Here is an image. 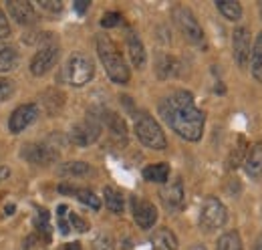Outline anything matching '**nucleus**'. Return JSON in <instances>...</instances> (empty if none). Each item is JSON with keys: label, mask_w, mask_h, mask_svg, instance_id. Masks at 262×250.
Segmentation results:
<instances>
[{"label": "nucleus", "mask_w": 262, "mask_h": 250, "mask_svg": "<svg viewBox=\"0 0 262 250\" xmlns=\"http://www.w3.org/2000/svg\"><path fill=\"white\" fill-rule=\"evenodd\" d=\"M101 135V121L95 115H87L81 123H77L71 129V141L79 148H87L95 143Z\"/></svg>", "instance_id": "7"}, {"label": "nucleus", "mask_w": 262, "mask_h": 250, "mask_svg": "<svg viewBox=\"0 0 262 250\" xmlns=\"http://www.w3.org/2000/svg\"><path fill=\"white\" fill-rule=\"evenodd\" d=\"M103 121L107 123V127H109L115 135L125 137V133H127V125H125V121H123L121 115H117L115 111H103Z\"/></svg>", "instance_id": "22"}, {"label": "nucleus", "mask_w": 262, "mask_h": 250, "mask_svg": "<svg viewBox=\"0 0 262 250\" xmlns=\"http://www.w3.org/2000/svg\"><path fill=\"white\" fill-rule=\"evenodd\" d=\"M36 117H38V105L25 103V105H20V107H16L12 111V115L8 119V129L12 133H20V131H25L29 125L33 123Z\"/></svg>", "instance_id": "8"}, {"label": "nucleus", "mask_w": 262, "mask_h": 250, "mask_svg": "<svg viewBox=\"0 0 262 250\" xmlns=\"http://www.w3.org/2000/svg\"><path fill=\"white\" fill-rule=\"evenodd\" d=\"M59 192H61V194H77V190H75V187L65 186V184H63V186H59Z\"/></svg>", "instance_id": "39"}, {"label": "nucleus", "mask_w": 262, "mask_h": 250, "mask_svg": "<svg viewBox=\"0 0 262 250\" xmlns=\"http://www.w3.org/2000/svg\"><path fill=\"white\" fill-rule=\"evenodd\" d=\"M89 163H85V161H67L61 165V174L63 176H85V174H89Z\"/></svg>", "instance_id": "26"}, {"label": "nucleus", "mask_w": 262, "mask_h": 250, "mask_svg": "<svg viewBox=\"0 0 262 250\" xmlns=\"http://www.w3.org/2000/svg\"><path fill=\"white\" fill-rule=\"evenodd\" d=\"M12 93H14V83L10 79L0 77V101H6Z\"/></svg>", "instance_id": "34"}, {"label": "nucleus", "mask_w": 262, "mask_h": 250, "mask_svg": "<svg viewBox=\"0 0 262 250\" xmlns=\"http://www.w3.org/2000/svg\"><path fill=\"white\" fill-rule=\"evenodd\" d=\"M178 238L169 228H158L151 234V250H176Z\"/></svg>", "instance_id": "16"}, {"label": "nucleus", "mask_w": 262, "mask_h": 250, "mask_svg": "<svg viewBox=\"0 0 262 250\" xmlns=\"http://www.w3.org/2000/svg\"><path fill=\"white\" fill-rule=\"evenodd\" d=\"M190 250H206V248H204L202 244H196V246H192V248H190Z\"/></svg>", "instance_id": "42"}, {"label": "nucleus", "mask_w": 262, "mask_h": 250, "mask_svg": "<svg viewBox=\"0 0 262 250\" xmlns=\"http://www.w3.org/2000/svg\"><path fill=\"white\" fill-rule=\"evenodd\" d=\"M216 6H218V10L224 14V18H228L232 23H236V20L242 18V6H240V2H234V0H218Z\"/></svg>", "instance_id": "23"}, {"label": "nucleus", "mask_w": 262, "mask_h": 250, "mask_svg": "<svg viewBox=\"0 0 262 250\" xmlns=\"http://www.w3.org/2000/svg\"><path fill=\"white\" fill-rule=\"evenodd\" d=\"M20 156L25 157L27 161L34 163V165H49V163L57 161L59 154H57V150H53V148H49L45 143H29V145L23 148Z\"/></svg>", "instance_id": "10"}, {"label": "nucleus", "mask_w": 262, "mask_h": 250, "mask_svg": "<svg viewBox=\"0 0 262 250\" xmlns=\"http://www.w3.org/2000/svg\"><path fill=\"white\" fill-rule=\"evenodd\" d=\"M10 34V25H8V18L6 14L0 10V38H6Z\"/></svg>", "instance_id": "36"}, {"label": "nucleus", "mask_w": 262, "mask_h": 250, "mask_svg": "<svg viewBox=\"0 0 262 250\" xmlns=\"http://www.w3.org/2000/svg\"><path fill=\"white\" fill-rule=\"evenodd\" d=\"M232 49H234V59L236 65L242 69L250 59V32L246 27H238L232 34Z\"/></svg>", "instance_id": "11"}, {"label": "nucleus", "mask_w": 262, "mask_h": 250, "mask_svg": "<svg viewBox=\"0 0 262 250\" xmlns=\"http://www.w3.org/2000/svg\"><path fill=\"white\" fill-rule=\"evenodd\" d=\"M143 178L147 182H156V184H165L167 178H169V165L167 163H154V165H147L143 170Z\"/></svg>", "instance_id": "20"}, {"label": "nucleus", "mask_w": 262, "mask_h": 250, "mask_svg": "<svg viewBox=\"0 0 262 250\" xmlns=\"http://www.w3.org/2000/svg\"><path fill=\"white\" fill-rule=\"evenodd\" d=\"M77 198H79L85 206H89L91 210H99V208H101V200H99L91 190H77Z\"/></svg>", "instance_id": "29"}, {"label": "nucleus", "mask_w": 262, "mask_h": 250, "mask_svg": "<svg viewBox=\"0 0 262 250\" xmlns=\"http://www.w3.org/2000/svg\"><path fill=\"white\" fill-rule=\"evenodd\" d=\"M93 75H95V65L85 53H75L69 57L65 67V77L73 87L87 85L93 79Z\"/></svg>", "instance_id": "4"}, {"label": "nucleus", "mask_w": 262, "mask_h": 250, "mask_svg": "<svg viewBox=\"0 0 262 250\" xmlns=\"http://www.w3.org/2000/svg\"><path fill=\"white\" fill-rule=\"evenodd\" d=\"M8 176H10V170H8L6 165H0V182L8 180Z\"/></svg>", "instance_id": "38"}, {"label": "nucleus", "mask_w": 262, "mask_h": 250, "mask_svg": "<svg viewBox=\"0 0 262 250\" xmlns=\"http://www.w3.org/2000/svg\"><path fill=\"white\" fill-rule=\"evenodd\" d=\"M40 6L49 12H61L63 10V2H59V0H40Z\"/></svg>", "instance_id": "35"}, {"label": "nucleus", "mask_w": 262, "mask_h": 250, "mask_svg": "<svg viewBox=\"0 0 262 250\" xmlns=\"http://www.w3.org/2000/svg\"><path fill=\"white\" fill-rule=\"evenodd\" d=\"M42 103H45V107L49 109V113H55V111H59V109L63 107L65 97H63V93H59V91H47Z\"/></svg>", "instance_id": "28"}, {"label": "nucleus", "mask_w": 262, "mask_h": 250, "mask_svg": "<svg viewBox=\"0 0 262 250\" xmlns=\"http://www.w3.org/2000/svg\"><path fill=\"white\" fill-rule=\"evenodd\" d=\"M103 198H105V206L113 212V214H123L125 210V200H123V194L115 187L107 186L103 190Z\"/></svg>", "instance_id": "18"}, {"label": "nucleus", "mask_w": 262, "mask_h": 250, "mask_svg": "<svg viewBox=\"0 0 262 250\" xmlns=\"http://www.w3.org/2000/svg\"><path fill=\"white\" fill-rule=\"evenodd\" d=\"M160 113H162L165 123L169 125L182 139H186V141L202 139L206 117L196 107L194 97L190 91L180 89L169 97H165L160 103Z\"/></svg>", "instance_id": "1"}, {"label": "nucleus", "mask_w": 262, "mask_h": 250, "mask_svg": "<svg viewBox=\"0 0 262 250\" xmlns=\"http://www.w3.org/2000/svg\"><path fill=\"white\" fill-rule=\"evenodd\" d=\"M69 208H67L65 204H61L59 208H57V218H59V230H61V234H69L71 232V224H69Z\"/></svg>", "instance_id": "30"}, {"label": "nucleus", "mask_w": 262, "mask_h": 250, "mask_svg": "<svg viewBox=\"0 0 262 250\" xmlns=\"http://www.w3.org/2000/svg\"><path fill=\"white\" fill-rule=\"evenodd\" d=\"M93 250H115L113 238H111V236H107V234L97 236V240L93 242Z\"/></svg>", "instance_id": "33"}, {"label": "nucleus", "mask_w": 262, "mask_h": 250, "mask_svg": "<svg viewBox=\"0 0 262 250\" xmlns=\"http://www.w3.org/2000/svg\"><path fill=\"white\" fill-rule=\"evenodd\" d=\"M250 69H252V77L262 83V32L256 36V43L250 51Z\"/></svg>", "instance_id": "21"}, {"label": "nucleus", "mask_w": 262, "mask_h": 250, "mask_svg": "<svg viewBox=\"0 0 262 250\" xmlns=\"http://www.w3.org/2000/svg\"><path fill=\"white\" fill-rule=\"evenodd\" d=\"M97 55L113 83H117V85H127L129 83V67L123 59V55L119 53L117 45L107 34H99L97 36Z\"/></svg>", "instance_id": "2"}, {"label": "nucleus", "mask_w": 262, "mask_h": 250, "mask_svg": "<svg viewBox=\"0 0 262 250\" xmlns=\"http://www.w3.org/2000/svg\"><path fill=\"white\" fill-rule=\"evenodd\" d=\"M226 220H228L226 206L218 198L208 196L204 200V204H202V210H200V226H202V230L214 232V230L222 228L226 224Z\"/></svg>", "instance_id": "5"}, {"label": "nucleus", "mask_w": 262, "mask_h": 250, "mask_svg": "<svg viewBox=\"0 0 262 250\" xmlns=\"http://www.w3.org/2000/svg\"><path fill=\"white\" fill-rule=\"evenodd\" d=\"M69 224H71V228H75L77 232H87L89 230V222L85 218H81L79 214H69Z\"/></svg>", "instance_id": "31"}, {"label": "nucleus", "mask_w": 262, "mask_h": 250, "mask_svg": "<svg viewBox=\"0 0 262 250\" xmlns=\"http://www.w3.org/2000/svg\"><path fill=\"white\" fill-rule=\"evenodd\" d=\"M4 212H6V214H14V204L6 206V208H4Z\"/></svg>", "instance_id": "41"}, {"label": "nucleus", "mask_w": 262, "mask_h": 250, "mask_svg": "<svg viewBox=\"0 0 262 250\" xmlns=\"http://www.w3.org/2000/svg\"><path fill=\"white\" fill-rule=\"evenodd\" d=\"M160 196H162V202H164V206L169 212L180 210L184 206V184H182V180L176 178L169 184H165L162 187V192H160Z\"/></svg>", "instance_id": "13"}, {"label": "nucleus", "mask_w": 262, "mask_h": 250, "mask_svg": "<svg viewBox=\"0 0 262 250\" xmlns=\"http://www.w3.org/2000/svg\"><path fill=\"white\" fill-rule=\"evenodd\" d=\"M6 6H8V14H10L18 25H33V23H36V12H34L31 2H25V0H10V2H6Z\"/></svg>", "instance_id": "14"}, {"label": "nucleus", "mask_w": 262, "mask_h": 250, "mask_svg": "<svg viewBox=\"0 0 262 250\" xmlns=\"http://www.w3.org/2000/svg\"><path fill=\"white\" fill-rule=\"evenodd\" d=\"M260 12H262V4H260Z\"/></svg>", "instance_id": "44"}, {"label": "nucleus", "mask_w": 262, "mask_h": 250, "mask_svg": "<svg viewBox=\"0 0 262 250\" xmlns=\"http://www.w3.org/2000/svg\"><path fill=\"white\" fill-rule=\"evenodd\" d=\"M18 65V51L12 45L0 43V73L2 71H12Z\"/></svg>", "instance_id": "19"}, {"label": "nucleus", "mask_w": 262, "mask_h": 250, "mask_svg": "<svg viewBox=\"0 0 262 250\" xmlns=\"http://www.w3.org/2000/svg\"><path fill=\"white\" fill-rule=\"evenodd\" d=\"M65 250H81V244L79 242H69L65 246Z\"/></svg>", "instance_id": "40"}, {"label": "nucleus", "mask_w": 262, "mask_h": 250, "mask_svg": "<svg viewBox=\"0 0 262 250\" xmlns=\"http://www.w3.org/2000/svg\"><path fill=\"white\" fill-rule=\"evenodd\" d=\"M57 59H59V47H57V45H47V47H42V49L33 57V61H31V73L36 75V77L49 73V71L55 67Z\"/></svg>", "instance_id": "9"}, {"label": "nucleus", "mask_w": 262, "mask_h": 250, "mask_svg": "<svg viewBox=\"0 0 262 250\" xmlns=\"http://www.w3.org/2000/svg\"><path fill=\"white\" fill-rule=\"evenodd\" d=\"M256 250H262V242L258 244V246H256Z\"/></svg>", "instance_id": "43"}, {"label": "nucleus", "mask_w": 262, "mask_h": 250, "mask_svg": "<svg viewBox=\"0 0 262 250\" xmlns=\"http://www.w3.org/2000/svg\"><path fill=\"white\" fill-rule=\"evenodd\" d=\"M119 23H121V14L119 12H105L103 18H101V27H105V29H113Z\"/></svg>", "instance_id": "32"}, {"label": "nucleus", "mask_w": 262, "mask_h": 250, "mask_svg": "<svg viewBox=\"0 0 262 250\" xmlns=\"http://www.w3.org/2000/svg\"><path fill=\"white\" fill-rule=\"evenodd\" d=\"M135 133H137L139 141H141L145 148L160 150V152L167 148L165 133L162 131L160 123H158L149 113H139V115L135 117Z\"/></svg>", "instance_id": "3"}, {"label": "nucleus", "mask_w": 262, "mask_h": 250, "mask_svg": "<svg viewBox=\"0 0 262 250\" xmlns=\"http://www.w3.org/2000/svg\"><path fill=\"white\" fill-rule=\"evenodd\" d=\"M89 4H91L89 0H77V2H75V10H77L79 14H83V12L89 8Z\"/></svg>", "instance_id": "37"}, {"label": "nucleus", "mask_w": 262, "mask_h": 250, "mask_svg": "<svg viewBox=\"0 0 262 250\" xmlns=\"http://www.w3.org/2000/svg\"><path fill=\"white\" fill-rule=\"evenodd\" d=\"M244 170L252 180H258L262 176V143L250 145L248 154L244 157Z\"/></svg>", "instance_id": "15"}, {"label": "nucleus", "mask_w": 262, "mask_h": 250, "mask_svg": "<svg viewBox=\"0 0 262 250\" xmlns=\"http://www.w3.org/2000/svg\"><path fill=\"white\" fill-rule=\"evenodd\" d=\"M178 73V62L173 61L171 57H158V75L162 77V79H167V77H171V75H176Z\"/></svg>", "instance_id": "27"}, {"label": "nucleus", "mask_w": 262, "mask_h": 250, "mask_svg": "<svg viewBox=\"0 0 262 250\" xmlns=\"http://www.w3.org/2000/svg\"><path fill=\"white\" fill-rule=\"evenodd\" d=\"M131 206H133V218H135L139 228L147 230V228H151L158 222V210H156V206L151 202L133 198L131 200Z\"/></svg>", "instance_id": "12"}, {"label": "nucleus", "mask_w": 262, "mask_h": 250, "mask_svg": "<svg viewBox=\"0 0 262 250\" xmlns=\"http://www.w3.org/2000/svg\"><path fill=\"white\" fill-rule=\"evenodd\" d=\"M127 53H129L133 67L143 69V65H145V47H143V43L139 40V36L135 32L127 34Z\"/></svg>", "instance_id": "17"}, {"label": "nucleus", "mask_w": 262, "mask_h": 250, "mask_svg": "<svg viewBox=\"0 0 262 250\" xmlns=\"http://www.w3.org/2000/svg\"><path fill=\"white\" fill-rule=\"evenodd\" d=\"M34 226H36V232H38L40 240L51 242V216H49L47 210H38V216L34 220Z\"/></svg>", "instance_id": "24"}, {"label": "nucleus", "mask_w": 262, "mask_h": 250, "mask_svg": "<svg viewBox=\"0 0 262 250\" xmlns=\"http://www.w3.org/2000/svg\"><path fill=\"white\" fill-rule=\"evenodd\" d=\"M173 23H176V27L180 29V32H182L190 43L198 45V43L204 40V31H202L198 18L194 16V12H192L190 8H186V6L173 8Z\"/></svg>", "instance_id": "6"}, {"label": "nucleus", "mask_w": 262, "mask_h": 250, "mask_svg": "<svg viewBox=\"0 0 262 250\" xmlns=\"http://www.w3.org/2000/svg\"><path fill=\"white\" fill-rule=\"evenodd\" d=\"M218 250H242V238L236 230H230L220 236L218 240Z\"/></svg>", "instance_id": "25"}]
</instances>
